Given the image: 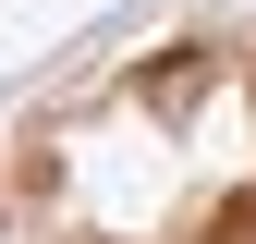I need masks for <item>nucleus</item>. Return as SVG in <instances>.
<instances>
[{
  "instance_id": "f257e3e1",
  "label": "nucleus",
  "mask_w": 256,
  "mask_h": 244,
  "mask_svg": "<svg viewBox=\"0 0 256 244\" xmlns=\"http://www.w3.org/2000/svg\"><path fill=\"white\" fill-rule=\"evenodd\" d=\"M12 244H256V37H171L49 98L0 146Z\"/></svg>"
}]
</instances>
